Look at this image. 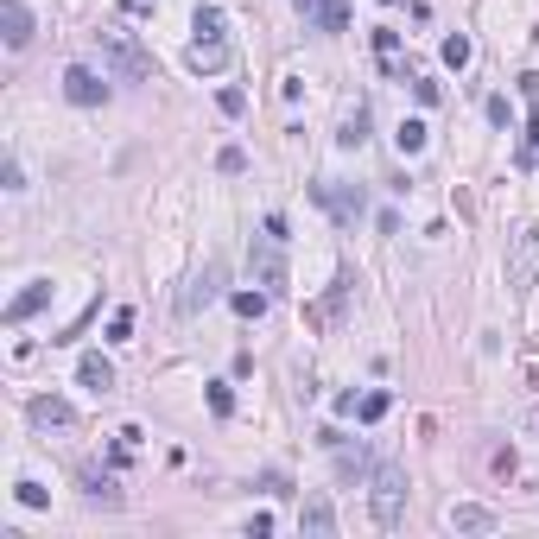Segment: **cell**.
Segmentation results:
<instances>
[{
    "mask_svg": "<svg viewBox=\"0 0 539 539\" xmlns=\"http://www.w3.org/2000/svg\"><path fill=\"white\" fill-rule=\"evenodd\" d=\"M191 70L197 77H223L229 64H235V51H229V19H223V6H197L191 13Z\"/></svg>",
    "mask_w": 539,
    "mask_h": 539,
    "instance_id": "6da1fadb",
    "label": "cell"
},
{
    "mask_svg": "<svg viewBox=\"0 0 539 539\" xmlns=\"http://www.w3.org/2000/svg\"><path fill=\"white\" fill-rule=\"evenodd\" d=\"M96 51H102V64H109L115 77H128V83H146V77H152V51L140 45L134 32H121V26H102V32H96Z\"/></svg>",
    "mask_w": 539,
    "mask_h": 539,
    "instance_id": "7a4b0ae2",
    "label": "cell"
},
{
    "mask_svg": "<svg viewBox=\"0 0 539 539\" xmlns=\"http://www.w3.org/2000/svg\"><path fill=\"white\" fill-rule=\"evenodd\" d=\"M368 482H375L368 514H375V527H388V534H394V527H400V514H406V470H400V463H381Z\"/></svg>",
    "mask_w": 539,
    "mask_h": 539,
    "instance_id": "3957f363",
    "label": "cell"
},
{
    "mask_svg": "<svg viewBox=\"0 0 539 539\" xmlns=\"http://www.w3.org/2000/svg\"><path fill=\"white\" fill-rule=\"evenodd\" d=\"M248 267H254V279H261V292H273V298H285L292 292V279H285V242L279 235H254L248 242Z\"/></svg>",
    "mask_w": 539,
    "mask_h": 539,
    "instance_id": "277c9868",
    "label": "cell"
},
{
    "mask_svg": "<svg viewBox=\"0 0 539 539\" xmlns=\"http://www.w3.org/2000/svg\"><path fill=\"white\" fill-rule=\"evenodd\" d=\"M223 285H229V267H223V261H203V273H197V279H191V285L178 292V311H184V317L210 311V305L223 298Z\"/></svg>",
    "mask_w": 539,
    "mask_h": 539,
    "instance_id": "5b68a950",
    "label": "cell"
},
{
    "mask_svg": "<svg viewBox=\"0 0 539 539\" xmlns=\"http://www.w3.org/2000/svg\"><path fill=\"white\" fill-rule=\"evenodd\" d=\"M311 197L337 216V223H356L362 210H368V197H362V184H337V178H324V184H311Z\"/></svg>",
    "mask_w": 539,
    "mask_h": 539,
    "instance_id": "8992f818",
    "label": "cell"
},
{
    "mask_svg": "<svg viewBox=\"0 0 539 539\" xmlns=\"http://www.w3.org/2000/svg\"><path fill=\"white\" fill-rule=\"evenodd\" d=\"M298 534H305V539H330V534H337V508H330L324 489H311V495L298 502Z\"/></svg>",
    "mask_w": 539,
    "mask_h": 539,
    "instance_id": "52a82bcc",
    "label": "cell"
},
{
    "mask_svg": "<svg viewBox=\"0 0 539 539\" xmlns=\"http://www.w3.org/2000/svg\"><path fill=\"white\" fill-rule=\"evenodd\" d=\"M64 96H70L77 109H102V102H109V83H102L89 64H70V70H64Z\"/></svg>",
    "mask_w": 539,
    "mask_h": 539,
    "instance_id": "ba28073f",
    "label": "cell"
},
{
    "mask_svg": "<svg viewBox=\"0 0 539 539\" xmlns=\"http://www.w3.org/2000/svg\"><path fill=\"white\" fill-rule=\"evenodd\" d=\"M26 419H32L38 431H70V425H77V406L64 400V394H38V400L26 406Z\"/></svg>",
    "mask_w": 539,
    "mask_h": 539,
    "instance_id": "9c48e42d",
    "label": "cell"
},
{
    "mask_svg": "<svg viewBox=\"0 0 539 539\" xmlns=\"http://www.w3.org/2000/svg\"><path fill=\"white\" fill-rule=\"evenodd\" d=\"M32 6L26 0H0V38H6V51H26L32 45Z\"/></svg>",
    "mask_w": 539,
    "mask_h": 539,
    "instance_id": "30bf717a",
    "label": "cell"
},
{
    "mask_svg": "<svg viewBox=\"0 0 539 539\" xmlns=\"http://www.w3.org/2000/svg\"><path fill=\"white\" fill-rule=\"evenodd\" d=\"M298 13L317 32H349V0H298Z\"/></svg>",
    "mask_w": 539,
    "mask_h": 539,
    "instance_id": "8fae6325",
    "label": "cell"
},
{
    "mask_svg": "<svg viewBox=\"0 0 539 539\" xmlns=\"http://www.w3.org/2000/svg\"><path fill=\"white\" fill-rule=\"evenodd\" d=\"M77 381H83L89 394H115V362H109L102 349H89V356L77 362Z\"/></svg>",
    "mask_w": 539,
    "mask_h": 539,
    "instance_id": "7c38bea8",
    "label": "cell"
},
{
    "mask_svg": "<svg viewBox=\"0 0 539 539\" xmlns=\"http://www.w3.org/2000/svg\"><path fill=\"white\" fill-rule=\"evenodd\" d=\"M77 482H83V502H102V508H121V502H128V495H121V482H115L109 470H83Z\"/></svg>",
    "mask_w": 539,
    "mask_h": 539,
    "instance_id": "4fadbf2b",
    "label": "cell"
},
{
    "mask_svg": "<svg viewBox=\"0 0 539 539\" xmlns=\"http://www.w3.org/2000/svg\"><path fill=\"white\" fill-rule=\"evenodd\" d=\"M45 305H51V279H32V285L6 305V324H26V317H32V311H45Z\"/></svg>",
    "mask_w": 539,
    "mask_h": 539,
    "instance_id": "5bb4252c",
    "label": "cell"
},
{
    "mask_svg": "<svg viewBox=\"0 0 539 539\" xmlns=\"http://www.w3.org/2000/svg\"><path fill=\"white\" fill-rule=\"evenodd\" d=\"M451 527H457V534H489L495 514H489L482 502H457V508H451Z\"/></svg>",
    "mask_w": 539,
    "mask_h": 539,
    "instance_id": "9a60e30c",
    "label": "cell"
},
{
    "mask_svg": "<svg viewBox=\"0 0 539 539\" xmlns=\"http://www.w3.org/2000/svg\"><path fill=\"white\" fill-rule=\"evenodd\" d=\"M362 140H368V102H356V109L343 115V134H337V146H349V152H356Z\"/></svg>",
    "mask_w": 539,
    "mask_h": 539,
    "instance_id": "2e32d148",
    "label": "cell"
},
{
    "mask_svg": "<svg viewBox=\"0 0 539 539\" xmlns=\"http://www.w3.org/2000/svg\"><path fill=\"white\" fill-rule=\"evenodd\" d=\"M349 292H356V279H349V273H337V285H330V298L311 311V324H330V317L343 311V298H349Z\"/></svg>",
    "mask_w": 539,
    "mask_h": 539,
    "instance_id": "e0dca14e",
    "label": "cell"
},
{
    "mask_svg": "<svg viewBox=\"0 0 539 539\" xmlns=\"http://www.w3.org/2000/svg\"><path fill=\"white\" fill-rule=\"evenodd\" d=\"M337 470H343V482H362V476H375L368 451H343V444H337Z\"/></svg>",
    "mask_w": 539,
    "mask_h": 539,
    "instance_id": "ac0fdd59",
    "label": "cell"
},
{
    "mask_svg": "<svg viewBox=\"0 0 539 539\" xmlns=\"http://www.w3.org/2000/svg\"><path fill=\"white\" fill-rule=\"evenodd\" d=\"M375 51H381L388 70H400V32H394V26H375Z\"/></svg>",
    "mask_w": 539,
    "mask_h": 539,
    "instance_id": "d6986e66",
    "label": "cell"
},
{
    "mask_svg": "<svg viewBox=\"0 0 539 539\" xmlns=\"http://www.w3.org/2000/svg\"><path fill=\"white\" fill-rule=\"evenodd\" d=\"M394 146H400L406 159H412V152H425V121H400V128H394Z\"/></svg>",
    "mask_w": 539,
    "mask_h": 539,
    "instance_id": "ffe728a7",
    "label": "cell"
},
{
    "mask_svg": "<svg viewBox=\"0 0 539 539\" xmlns=\"http://www.w3.org/2000/svg\"><path fill=\"white\" fill-rule=\"evenodd\" d=\"M470 57H476V45H470L463 32H451V38H444V64H451V70H463Z\"/></svg>",
    "mask_w": 539,
    "mask_h": 539,
    "instance_id": "44dd1931",
    "label": "cell"
},
{
    "mask_svg": "<svg viewBox=\"0 0 539 539\" xmlns=\"http://www.w3.org/2000/svg\"><path fill=\"white\" fill-rule=\"evenodd\" d=\"M388 394H381V388H375V394H362V400H356V419H362V425H375V419H381V412H388Z\"/></svg>",
    "mask_w": 539,
    "mask_h": 539,
    "instance_id": "7402d4cb",
    "label": "cell"
},
{
    "mask_svg": "<svg viewBox=\"0 0 539 539\" xmlns=\"http://www.w3.org/2000/svg\"><path fill=\"white\" fill-rule=\"evenodd\" d=\"M216 171H223V178H242V171H248V152H242V146H223V152H216Z\"/></svg>",
    "mask_w": 539,
    "mask_h": 539,
    "instance_id": "603a6c76",
    "label": "cell"
},
{
    "mask_svg": "<svg viewBox=\"0 0 539 539\" xmlns=\"http://www.w3.org/2000/svg\"><path fill=\"white\" fill-rule=\"evenodd\" d=\"M13 502H19V508H51V495H45L32 476H26V482H13Z\"/></svg>",
    "mask_w": 539,
    "mask_h": 539,
    "instance_id": "cb8c5ba5",
    "label": "cell"
},
{
    "mask_svg": "<svg viewBox=\"0 0 539 539\" xmlns=\"http://www.w3.org/2000/svg\"><path fill=\"white\" fill-rule=\"evenodd\" d=\"M406 83H412L419 109H438V96H444V89H438V77H406Z\"/></svg>",
    "mask_w": 539,
    "mask_h": 539,
    "instance_id": "d4e9b609",
    "label": "cell"
},
{
    "mask_svg": "<svg viewBox=\"0 0 539 539\" xmlns=\"http://www.w3.org/2000/svg\"><path fill=\"white\" fill-rule=\"evenodd\" d=\"M267 305H273V292H235V311H242V317H261Z\"/></svg>",
    "mask_w": 539,
    "mask_h": 539,
    "instance_id": "484cf974",
    "label": "cell"
},
{
    "mask_svg": "<svg viewBox=\"0 0 539 539\" xmlns=\"http://www.w3.org/2000/svg\"><path fill=\"white\" fill-rule=\"evenodd\" d=\"M128 337H134V311H128V305H121V311H115V317H109V343H128Z\"/></svg>",
    "mask_w": 539,
    "mask_h": 539,
    "instance_id": "4316f807",
    "label": "cell"
},
{
    "mask_svg": "<svg viewBox=\"0 0 539 539\" xmlns=\"http://www.w3.org/2000/svg\"><path fill=\"white\" fill-rule=\"evenodd\" d=\"M210 412H216V419H229V412H235V394H229V388H223V381H216V388H210Z\"/></svg>",
    "mask_w": 539,
    "mask_h": 539,
    "instance_id": "83f0119b",
    "label": "cell"
},
{
    "mask_svg": "<svg viewBox=\"0 0 539 539\" xmlns=\"http://www.w3.org/2000/svg\"><path fill=\"white\" fill-rule=\"evenodd\" d=\"M216 109H223V115H242L248 96H242V89H216Z\"/></svg>",
    "mask_w": 539,
    "mask_h": 539,
    "instance_id": "f1b7e54d",
    "label": "cell"
},
{
    "mask_svg": "<svg viewBox=\"0 0 539 539\" xmlns=\"http://www.w3.org/2000/svg\"><path fill=\"white\" fill-rule=\"evenodd\" d=\"M527 152H539V115H534V128H527Z\"/></svg>",
    "mask_w": 539,
    "mask_h": 539,
    "instance_id": "f546056e",
    "label": "cell"
}]
</instances>
